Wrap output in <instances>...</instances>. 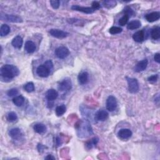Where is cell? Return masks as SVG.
Here are the masks:
<instances>
[{
	"instance_id": "obj_1",
	"label": "cell",
	"mask_w": 160,
	"mask_h": 160,
	"mask_svg": "<svg viewBox=\"0 0 160 160\" xmlns=\"http://www.w3.org/2000/svg\"><path fill=\"white\" fill-rule=\"evenodd\" d=\"M19 71L17 66L12 65H4L0 69V75L1 81H9L17 76Z\"/></svg>"
},
{
	"instance_id": "obj_2",
	"label": "cell",
	"mask_w": 160,
	"mask_h": 160,
	"mask_svg": "<svg viewBox=\"0 0 160 160\" xmlns=\"http://www.w3.org/2000/svg\"><path fill=\"white\" fill-rule=\"evenodd\" d=\"M77 133L80 138H86L91 136L93 134V130L88 121L86 120L79 121L77 128Z\"/></svg>"
},
{
	"instance_id": "obj_3",
	"label": "cell",
	"mask_w": 160,
	"mask_h": 160,
	"mask_svg": "<svg viewBox=\"0 0 160 160\" xmlns=\"http://www.w3.org/2000/svg\"><path fill=\"white\" fill-rule=\"evenodd\" d=\"M128 85V90L130 93L133 94L137 93L139 91V83L138 81L136 78H126Z\"/></svg>"
},
{
	"instance_id": "obj_4",
	"label": "cell",
	"mask_w": 160,
	"mask_h": 160,
	"mask_svg": "<svg viewBox=\"0 0 160 160\" xmlns=\"http://www.w3.org/2000/svg\"><path fill=\"white\" fill-rule=\"evenodd\" d=\"M72 88V82L71 79L66 78L60 83L58 90L61 91H68Z\"/></svg>"
},
{
	"instance_id": "obj_5",
	"label": "cell",
	"mask_w": 160,
	"mask_h": 160,
	"mask_svg": "<svg viewBox=\"0 0 160 160\" xmlns=\"http://www.w3.org/2000/svg\"><path fill=\"white\" fill-rule=\"evenodd\" d=\"M55 55L60 59H65L70 55V51L66 46H60L56 49Z\"/></svg>"
},
{
	"instance_id": "obj_6",
	"label": "cell",
	"mask_w": 160,
	"mask_h": 160,
	"mask_svg": "<svg viewBox=\"0 0 160 160\" xmlns=\"http://www.w3.org/2000/svg\"><path fill=\"white\" fill-rule=\"evenodd\" d=\"M106 109L109 111H115L117 108V100L113 96H110L108 98L106 103Z\"/></svg>"
},
{
	"instance_id": "obj_7",
	"label": "cell",
	"mask_w": 160,
	"mask_h": 160,
	"mask_svg": "<svg viewBox=\"0 0 160 160\" xmlns=\"http://www.w3.org/2000/svg\"><path fill=\"white\" fill-rule=\"evenodd\" d=\"M1 19L3 21H6V22H12V23H22L23 19L18 16H15L12 14H1Z\"/></svg>"
},
{
	"instance_id": "obj_8",
	"label": "cell",
	"mask_w": 160,
	"mask_h": 160,
	"mask_svg": "<svg viewBox=\"0 0 160 160\" xmlns=\"http://www.w3.org/2000/svg\"><path fill=\"white\" fill-rule=\"evenodd\" d=\"M49 33L53 37L58 39H63L66 38L68 35V33L67 32L58 29H51L50 30Z\"/></svg>"
},
{
	"instance_id": "obj_9",
	"label": "cell",
	"mask_w": 160,
	"mask_h": 160,
	"mask_svg": "<svg viewBox=\"0 0 160 160\" xmlns=\"http://www.w3.org/2000/svg\"><path fill=\"white\" fill-rule=\"evenodd\" d=\"M9 135L14 140H19L20 139H22L23 135L20 129L18 128L11 129L9 131Z\"/></svg>"
},
{
	"instance_id": "obj_10",
	"label": "cell",
	"mask_w": 160,
	"mask_h": 160,
	"mask_svg": "<svg viewBox=\"0 0 160 160\" xmlns=\"http://www.w3.org/2000/svg\"><path fill=\"white\" fill-rule=\"evenodd\" d=\"M50 71L44 65L39 66L37 69V75L41 78H46L50 75Z\"/></svg>"
},
{
	"instance_id": "obj_11",
	"label": "cell",
	"mask_w": 160,
	"mask_h": 160,
	"mask_svg": "<svg viewBox=\"0 0 160 160\" xmlns=\"http://www.w3.org/2000/svg\"><path fill=\"white\" fill-rule=\"evenodd\" d=\"M71 9L75 11H80L82 13H84L86 14H91L95 12V10L93 9L92 7H83V6H80L78 5H73L71 7Z\"/></svg>"
},
{
	"instance_id": "obj_12",
	"label": "cell",
	"mask_w": 160,
	"mask_h": 160,
	"mask_svg": "<svg viewBox=\"0 0 160 160\" xmlns=\"http://www.w3.org/2000/svg\"><path fill=\"white\" fill-rule=\"evenodd\" d=\"M133 135L132 131L130 129H121L118 133V135L122 140H127L131 137Z\"/></svg>"
},
{
	"instance_id": "obj_13",
	"label": "cell",
	"mask_w": 160,
	"mask_h": 160,
	"mask_svg": "<svg viewBox=\"0 0 160 160\" xmlns=\"http://www.w3.org/2000/svg\"><path fill=\"white\" fill-rule=\"evenodd\" d=\"M148 61L147 59H144L140 62H138V63L136 64V65L135 66V71L136 72H141L143 71L144 70H145L148 66Z\"/></svg>"
},
{
	"instance_id": "obj_14",
	"label": "cell",
	"mask_w": 160,
	"mask_h": 160,
	"mask_svg": "<svg viewBox=\"0 0 160 160\" xmlns=\"http://www.w3.org/2000/svg\"><path fill=\"white\" fill-rule=\"evenodd\" d=\"M160 18V14L159 12L155 11V12H153L151 13H149L145 15V18L148 21V22H154L158 20Z\"/></svg>"
},
{
	"instance_id": "obj_15",
	"label": "cell",
	"mask_w": 160,
	"mask_h": 160,
	"mask_svg": "<svg viewBox=\"0 0 160 160\" xmlns=\"http://www.w3.org/2000/svg\"><path fill=\"white\" fill-rule=\"evenodd\" d=\"M88 79H89V75L86 71L81 72V73L79 74L78 77L79 83L82 85L86 84L88 81Z\"/></svg>"
},
{
	"instance_id": "obj_16",
	"label": "cell",
	"mask_w": 160,
	"mask_h": 160,
	"mask_svg": "<svg viewBox=\"0 0 160 160\" xmlns=\"http://www.w3.org/2000/svg\"><path fill=\"white\" fill-rule=\"evenodd\" d=\"M144 37H145V34H144L143 30L139 31V32L134 33L133 35V39L138 43L143 42L144 39Z\"/></svg>"
},
{
	"instance_id": "obj_17",
	"label": "cell",
	"mask_w": 160,
	"mask_h": 160,
	"mask_svg": "<svg viewBox=\"0 0 160 160\" xmlns=\"http://www.w3.org/2000/svg\"><path fill=\"white\" fill-rule=\"evenodd\" d=\"M58 96V92L54 89H50L46 93V98H47L48 101H53L55 100Z\"/></svg>"
},
{
	"instance_id": "obj_18",
	"label": "cell",
	"mask_w": 160,
	"mask_h": 160,
	"mask_svg": "<svg viewBox=\"0 0 160 160\" xmlns=\"http://www.w3.org/2000/svg\"><path fill=\"white\" fill-rule=\"evenodd\" d=\"M24 50L28 53H33L36 50V45L32 41H27L24 45Z\"/></svg>"
},
{
	"instance_id": "obj_19",
	"label": "cell",
	"mask_w": 160,
	"mask_h": 160,
	"mask_svg": "<svg viewBox=\"0 0 160 160\" xmlns=\"http://www.w3.org/2000/svg\"><path fill=\"white\" fill-rule=\"evenodd\" d=\"M108 118V113L105 110H100L95 115V118L98 121H105Z\"/></svg>"
},
{
	"instance_id": "obj_20",
	"label": "cell",
	"mask_w": 160,
	"mask_h": 160,
	"mask_svg": "<svg viewBox=\"0 0 160 160\" xmlns=\"http://www.w3.org/2000/svg\"><path fill=\"white\" fill-rule=\"evenodd\" d=\"M23 43V38L20 37V36H17L15 37L11 42V44L14 48L17 49H20L22 47V45Z\"/></svg>"
},
{
	"instance_id": "obj_21",
	"label": "cell",
	"mask_w": 160,
	"mask_h": 160,
	"mask_svg": "<svg viewBox=\"0 0 160 160\" xmlns=\"http://www.w3.org/2000/svg\"><path fill=\"white\" fill-rule=\"evenodd\" d=\"M141 26V23L139 20H134L129 23L127 25V29L133 30V29H136L139 28H140Z\"/></svg>"
},
{
	"instance_id": "obj_22",
	"label": "cell",
	"mask_w": 160,
	"mask_h": 160,
	"mask_svg": "<svg viewBox=\"0 0 160 160\" xmlns=\"http://www.w3.org/2000/svg\"><path fill=\"white\" fill-rule=\"evenodd\" d=\"M34 130L35 132H37L38 134H43L46 131V126L42 123H37L34 125Z\"/></svg>"
},
{
	"instance_id": "obj_23",
	"label": "cell",
	"mask_w": 160,
	"mask_h": 160,
	"mask_svg": "<svg viewBox=\"0 0 160 160\" xmlns=\"http://www.w3.org/2000/svg\"><path fill=\"white\" fill-rule=\"evenodd\" d=\"M10 32V28L8 25L6 24H3L0 28V35L1 37H5L8 35Z\"/></svg>"
},
{
	"instance_id": "obj_24",
	"label": "cell",
	"mask_w": 160,
	"mask_h": 160,
	"mask_svg": "<svg viewBox=\"0 0 160 160\" xmlns=\"http://www.w3.org/2000/svg\"><path fill=\"white\" fill-rule=\"evenodd\" d=\"M13 102L14 104L17 106H22L24 102V97L22 95L14 97L13 99Z\"/></svg>"
},
{
	"instance_id": "obj_25",
	"label": "cell",
	"mask_w": 160,
	"mask_h": 160,
	"mask_svg": "<svg viewBox=\"0 0 160 160\" xmlns=\"http://www.w3.org/2000/svg\"><path fill=\"white\" fill-rule=\"evenodd\" d=\"M66 111V107L65 105H61L56 107V114L58 116H61L65 114Z\"/></svg>"
},
{
	"instance_id": "obj_26",
	"label": "cell",
	"mask_w": 160,
	"mask_h": 160,
	"mask_svg": "<svg viewBox=\"0 0 160 160\" xmlns=\"http://www.w3.org/2000/svg\"><path fill=\"white\" fill-rule=\"evenodd\" d=\"M151 38L157 40L160 38V28L159 27H156L152 29L151 33Z\"/></svg>"
},
{
	"instance_id": "obj_27",
	"label": "cell",
	"mask_w": 160,
	"mask_h": 160,
	"mask_svg": "<svg viewBox=\"0 0 160 160\" xmlns=\"http://www.w3.org/2000/svg\"><path fill=\"white\" fill-rule=\"evenodd\" d=\"M98 138L95 137L94 138L91 139V140L89 141H88L86 144V146L88 149H91L94 146H95L96 144L98 142Z\"/></svg>"
},
{
	"instance_id": "obj_28",
	"label": "cell",
	"mask_w": 160,
	"mask_h": 160,
	"mask_svg": "<svg viewBox=\"0 0 160 160\" xmlns=\"http://www.w3.org/2000/svg\"><path fill=\"white\" fill-rule=\"evenodd\" d=\"M24 89L26 91H27L28 93L33 92L34 90V85L33 84V83L32 82L28 83L27 84H26L24 86Z\"/></svg>"
},
{
	"instance_id": "obj_29",
	"label": "cell",
	"mask_w": 160,
	"mask_h": 160,
	"mask_svg": "<svg viewBox=\"0 0 160 160\" xmlns=\"http://www.w3.org/2000/svg\"><path fill=\"white\" fill-rule=\"evenodd\" d=\"M7 119L10 122H14L15 121H17V119H18V116L13 111H11V112H9L8 114V116H7Z\"/></svg>"
},
{
	"instance_id": "obj_30",
	"label": "cell",
	"mask_w": 160,
	"mask_h": 160,
	"mask_svg": "<svg viewBox=\"0 0 160 160\" xmlns=\"http://www.w3.org/2000/svg\"><path fill=\"white\" fill-rule=\"evenodd\" d=\"M103 4H104L105 7L107 8H111L113 7H115L116 5V1H113V0H109V1H103Z\"/></svg>"
},
{
	"instance_id": "obj_31",
	"label": "cell",
	"mask_w": 160,
	"mask_h": 160,
	"mask_svg": "<svg viewBox=\"0 0 160 160\" xmlns=\"http://www.w3.org/2000/svg\"><path fill=\"white\" fill-rule=\"evenodd\" d=\"M122 31H123V29L120 27H113L110 29L109 32L111 34H119V33H121Z\"/></svg>"
},
{
	"instance_id": "obj_32",
	"label": "cell",
	"mask_w": 160,
	"mask_h": 160,
	"mask_svg": "<svg viewBox=\"0 0 160 160\" xmlns=\"http://www.w3.org/2000/svg\"><path fill=\"white\" fill-rule=\"evenodd\" d=\"M129 18H130V17H129L128 15L124 14V16L120 19L118 23H119V24L121 26H125L128 23Z\"/></svg>"
},
{
	"instance_id": "obj_33",
	"label": "cell",
	"mask_w": 160,
	"mask_h": 160,
	"mask_svg": "<svg viewBox=\"0 0 160 160\" xmlns=\"http://www.w3.org/2000/svg\"><path fill=\"white\" fill-rule=\"evenodd\" d=\"M60 3V1H58V0H53V1H50L51 6H52V8L55 9L59 8Z\"/></svg>"
},
{
	"instance_id": "obj_34",
	"label": "cell",
	"mask_w": 160,
	"mask_h": 160,
	"mask_svg": "<svg viewBox=\"0 0 160 160\" xmlns=\"http://www.w3.org/2000/svg\"><path fill=\"white\" fill-rule=\"evenodd\" d=\"M46 68H47L50 71H51V70H53V62L51 61V60H48L45 61L44 64H43Z\"/></svg>"
},
{
	"instance_id": "obj_35",
	"label": "cell",
	"mask_w": 160,
	"mask_h": 160,
	"mask_svg": "<svg viewBox=\"0 0 160 160\" xmlns=\"http://www.w3.org/2000/svg\"><path fill=\"white\" fill-rule=\"evenodd\" d=\"M124 13H125V14L126 15H128V16L129 17H132V15L134 14V12L132 10L131 8H129V7H126L125 9V11H124Z\"/></svg>"
},
{
	"instance_id": "obj_36",
	"label": "cell",
	"mask_w": 160,
	"mask_h": 160,
	"mask_svg": "<svg viewBox=\"0 0 160 160\" xmlns=\"http://www.w3.org/2000/svg\"><path fill=\"white\" fill-rule=\"evenodd\" d=\"M18 93V91L15 89V88H13V89H11L9 90L8 91V95L9 96H16L17 95Z\"/></svg>"
},
{
	"instance_id": "obj_37",
	"label": "cell",
	"mask_w": 160,
	"mask_h": 160,
	"mask_svg": "<svg viewBox=\"0 0 160 160\" xmlns=\"http://www.w3.org/2000/svg\"><path fill=\"white\" fill-rule=\"evenodd\" d=\"M158 79V75H154L149 76V78H148V81L151 82V83H155L157 81Z\"/></svg>"
},
{
	"instance_id": "obj_38",
	"label": "cell",
	"mask_w": 160,
	"mask_h": 160,
	"mask_svg": "<svg viewBox=\"0 0 160 160\" xmlns=\"http://www.w3.org/2000/svg\"><path fill=\"white\" fill-rule=\"evenodd\" d=\"M100 7V4L98 1H93L92 3V8L95 10L99 9Z\"/></svg>"
},
{
	"instance_id": "obj_39",
	"label": "cell",
	"mask_w": 160,
	"mask_h": 160,
	"mask_svg": "<svg viewBox=\"0 0 160 160\" xmlns=\"http://www.w3.org/2000/svg\"><path fill=\"white\" fill-rule=\"evenodd\" d=\"M159 53H156L155 55H154V61H155L156 63H159L160 62V59H159Z\"/></svg>"
},
{
	"instance_id": "obj_40",
	"label": "cell",
	"mask_w": 160,
	"mask_h": 160,
	"mask_svg": "<svg viewBox=\"0 0 160 160\" xmlns=\"http://www.w3.org/2000/svg\"><path fill=\"white\" fill-rule=\"evenodd\" d=\"M56 144H57L58 146H61V144H62V140L60 139V138L59 137H57L56 138Z\"/></svg>"
},
{
	"instance_id": "obj_41",
	"label": "cell",
	"mask_w": 160,
	"mask_h": 160,
	"mask_svg": "<svg viewBox=\"0 0 160 160\" xmlns=\"http://www.w3.org/2000/svg\"><path fill=\"white\" fill-rule=\"evenodd\" d=\"M44 148L45 147L44 146H43L42 144H39L38 145V149L39 150V151H42Z\"/></svg>"
},
{
	"instance_id": "obj_42",
	"label": "cell",
	"mask_w": 160,
	"mask_h": 160,
	"mask_svg": "<svg viewBox=\"0 0 160 160\" xmlns=\"http://www.w3.org/2000/svg\"><path fill=\"white\" fill-rule=\"evenodd\" d=\"M45 159H55V158L53 157L52 155H50V154H49V155H48L45 158Z\"/></svg>"
}]
</instances>
